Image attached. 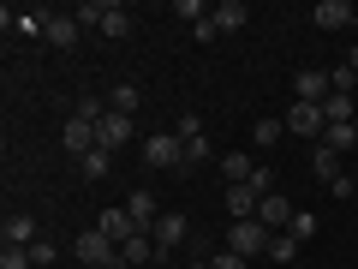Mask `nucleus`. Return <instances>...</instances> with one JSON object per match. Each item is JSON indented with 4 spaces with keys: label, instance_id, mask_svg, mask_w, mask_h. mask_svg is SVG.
<instances>
[{
    "label": "nucleus",
    "instance_id": "nucleus-1",
    "mask_svg": "<svg viewBox=\"0 0 358 269\" xmlns=\"http://www.w3.org/2000/svg\"><path fill=\"white\" fill-rule=\"evenodd\" d=\"M72 18H78L84 30H96V36H108V42H120V36L131 30V13H126V6H108V0H84Z\"/></svg>",
    "mask_w": 358,
    "mask_h": 269
},
{
    "label": "nucleus",
    "instance_id": "nucleus-2",
    "mask_svg": "<svg viewBox=\"0 0 358 269\" xmlns=\"http://www.w3.org/2000/svg\"><path fill=\"white\" fill-rule=\"evenodd\" d=\"M268 245H275V233H268L263 221H233L227 228V251H239L245 263H251V257H268Z\"/></svg>",
    "mask_w": 358,
    "mask_h": 269
},
{
    "label": "nucleus",
    "instance_id": "nucleus-3",
    "mask_svg": "<svg viewBox=\"0 0 358 269\" xmlns=\"http://www.w3.org/2000/svg\"><path fill=\"white\" fill-rule=\"evenodd\" d=\"M72 257H78L84 269H114V263H120V245L108 240V233H96V228H90V233H78Z\"/></svg>",
    "mask_w": 358,
    "mask_h": 269
},
{
    "label": "nucleus",
    "instance_id": "nucleus-4",
    "mask_svg": "<svg viewBox=\"0 0 358 269\" xmlns=\"http://www.w3.org/2000/svg\"><path fill=\"white\" fill-rule=\"evenodd\" d=\"M150 240H155V251H162V263H173V251H179L185 240H192V221L179 216V209H162V221H155V233H150Z\"/></svg>",
    "mask_w": 358,
    "mask_h": 269
},
{
    "label": "nucleus",
    "instance_id": "nucleus-5",
    "mask_svg": "<svg viewBox=\"0 0 358 269\" xmlns=\"http://www.w3.org/2000/svg\"><path fill=\"white\" fill-rule=\"evenodd\" d=\"M143 162H150V167H185V144H179V132H155V138H143Z\"/></svg>",
    "mask_w": 358,
    "mask_h": 269
},
{
    "label": "nucleus",
    "instance_id": "nucleus-6",
    "mask_svg": "<svg viewBox=\"0 0 358 269\" xmlns=\"http://www.w3.org/2000/svg\"><path fill=\"white\" fill-rule=\"evenodd\" d=\"M329 96H334V84H329V72H317V66H305V72H299L293 78V102H329Z\"/></svg>",
    "mask_w": 358,
    "mask_h": 269
},
{
    "label": "nucleus",
    "instance_id": "nucleus-7",
    "mask_svg": "<svg viewBox=\"0 0 358 269\" xmlns=\"http://www.w3.org/2000/svg\"><path fill=\"white\" fill-rule=\"evenodd\" d=\"M60 144H66V156H78V162H84V156L90 150H96V120H66V126H60Z\"/></svg>",
    "mask_w": 358,
    "mask_h": 269
},
{
    "label": "nucleus",
    "instance_id": "nucleus-8",
    "mask_svg": "<svg viewBox=\"0 0 358 269\" xmlns=\"http://www.w3.org/2000/svg\"><path fill=\"white\" fill-rule=\"evenodd\" d=\"M322 126H329V120H322L317 102H293L287 108V132H293V138H322Z\"/></svg>",
    "mask_w": 358,
    "mask_h": 269
},
{
    "label": "nucleus",
    "instance_id": "nucleus-9",
    "mask_svg": "<svg viewBox=\"0 0 358 269\" xmlns=\"http://www.w3.org/2000/svg\"><path fill=\"white\" fill-rule=\"evenodd\" d=\"M310 25L317 30H346V25H358V13L346 0H317V6H310Z\"/></svg>",
    "mask_w": 358,
    "mask_h": 269
},
{
    "label": "nucleus",
    "instance_id": "nucleus-10",
    "mask_svg": "<svg viewBox=\"0 0 358 269\" xmlns=\"http://www.w3.org/2000/svg\"><path fill=\"white\" fill-rule=\"evenodd\" d=\"M293 216H299V209H293V204H287V198H281V192H268V198H263V204H257V221H263V228H268V233H287V221H293Z\"/></svg>",
    "mask_w": 358,
    "mask_h": 269
},
{
    "label": "nucleus",
    "instance_id": "nucleus-11",
    "mask_svg": "<svg viewBox=\"0 0 358 269\" xmlns=\"http://www.w3.org/2000/svg\"><path fill=\"white\" fill-rule=\"evenodd\" d=\"M96 144H102V150H126L131 144V120L126 114H102L96 120Z\"/></svg>",
    "mask_w": 358,
    "mask_h": 269
},
{
    "label": "nucleus",
    "instance_id": "nucleus-12",
    "mask_svg": "<svg viewBox=\"0 0 358 269\" xmlns=\"http://www.w3.org/2000/svg\"><path fill=\"white\" fill-rule=\"evenodd\" d=\"M126 216H131V228H138V233H155V221H162V204H155L150 192H131V198H126Z\"/></svg>",
    "mask_w": 358,
    "mask_h": 269
},
{
    "label": "nucleus",
    "instance_id": "nucleus-13",
    "mask_svg": "<svg viewBox=\"0 0 358 269\" xmlns=\"http://www.w3.org/2000/svg\"><path fill=\"white\" fill-rule=\"evenodd\" d=\"M78 36H84V25H78V18L72 13H48V36H42V42H54V48H78Z\"/></svg>",
    "mask_w": 358,
    "mask_h": 269
},
{
    "label": "nucleus",
    "instance_id": "nucleus-14",
    "mask_svg": "<svg viewBox=\"0 0 358 269\" xmlns=\"http://www.w3.org/2000/svg\"><path fill=\"white\" fill-rule=\"evenodd\" d=\"M310 174H317L322 186H334V179L346 174V156H341V150H329V144H317V156H310Z\"/></svg>",
    "mask_w": 358,
    "mask_h": 269
},
{
    "label": "nucleus",
    "instance_id": "nucleus-15",
    "mask_svg": "<svg viewBox=\"0 0 358 269\" xmlns=\"http://www.w3.org/2000/svg\"><path fill=\"white\" fill-rule=\"evenodd\" d=\"M317 144H329V150H341V156H346V150L358 156V120H334V126H322Z\"/></svg>",
    "mask_w": 358,
    "mask_h": 269
},
{
    "label": "nucleus",
    "instance_id": "nucleus-16",
    "mask_svg": "<svg viewBox=\"0 0 358 269\" xmlns=\"http://www.w3.org/2000/svg\"><path fill=\"white\" fill-rule=\"evenodd\" d=\"M96 233H108V240H114V245H126V240H131V233H138V228H131L126 204H120V209H102V221H96Z\"/></svg>",
    "mask_w": 358,
    "mask_h": 269
},
{
    "label": "nucleus",
    "instance_id": "nucleus-17",
    "mask_svg": "<svg viewBox=\"0 0 358 269\" xmlns=\"http://www.w3.org/2000/svg\"><path fill=\"white\" fill-rule=\"evenodd\" d=\"M257 204H263V198H257L251 186H227V216L233 221H257Z\"/></svg>",
    "mask_w": 358,
    "mask_h": 269
},
{
    "label": "nucleus",
    "instance_id": "nucleus-18",
    "mask_svg": "<svg viewBox=\"0 0 358 269\" xmlns=\"http://www.w3.org/2000/svg\"><path fill=\"white\" fill-rule=\"evenodd\" d=\"M209 18H215V30H245V25H251V13H245V0H221V6H215Z\"/></svg>",
    "mask_w": 358,
    "mask_h": 269
},
{
    "label": "nucleus",
    "instance_id": "nucleus-19",
    "mask_svg": "<svg viewBox=\"0 0 358 269\" xmlns=\"http://www.w3.org/2000/svg\"><path fill=\"white\" fill-rule=\"evenodd\" d=\"M221 174H227V186H245V179L257 174V162L245 150H233V156H221Z\"/></svg>",
    "mask_w": 358,
    "mask_h": 269
},
{
    "label": "nucleus",
    "instance_id": "nucleus-20",
    "mask_svg": "<svg viewBox=\"0 0 358 269\" xmlns=\"http://www.w3.org/2000/svg\"><path fill=\"white\" fill-rule=\"evenodd\" d=\"M36 240H42V233H36V221H30V216H6V245H24V251H30Z\"/></svg>",
    "mask_w": 358,
    "mask_h": 269
},
{
    "label": "nucleus",
    "instance_id": "nucleus-21",
    "mask_svg": "<svg viewBox=\"0 0 358 269\" xmlns=\"http://www.w3.org/2000/svg\"><path fill=\"white\" fill-rule=\"evenodd\" d=\"M138 102H143V90L138 84H120L114 96H108V114H126L131 120V114H138Z\"/></svg>",
    "mask_w": 358,
    "mask_h": 269
},
{
    "label": "nucleus",
    "instance_id": "nucleus-22",
    "mask_svg": "<svg viewBox=\"0 0 358 269\" xmlns=\"http://www.w3.org/2000/svg\"><path fill=\"white\" fill-rule=\"evenodd\" d=\"M108 167H114V150H102V144H96V150H90L84 162H78V174H84V179H102Z\"/></svg>",
    "mask_w": 358,
    "mask_h": 269
},
{
    "label": "nucleus",
    "instance_id": "nucleus-23",
    "mask_svg": "<svg viewBox=\"0 0 358 269\" xmlns=\"http://www.w3.org/2000/svg\"><path fill=\"white\" fill-rule=\"evenodd\" d=\"M251 138L263 144V150H275V144L287 138V120H268V114H263V120H257V126H251Z\"/></svg>",
    "mask_w": 358,
    "mask_h": 269
},
{
    "label": "nucleus",
    "instance_id": "nucleus-24",
    "mask_svg": "<svg viewBox=\"0 0 358 269\" xmlns=\"http://www.w3.org/2000/svg\"><path fill=\"white\" fill-rule=\"evenodd\" d=\"M322 120H329V126H334V120H358V102H352V96H341V90H334L329 102H322Z\"/></svg>",
    "mask_w": 358,
    "mask_h": 269
},
{
    "label": "nucleus",
    "instance_id": "nucleus-25",
    "mask_svg": "<svg viewBox=\"0 0 358 269\" xmlns=\"http://www.w3.org/2000/svg\"><path fill=\"white\" fill-rule=\"evenodd\" d=\"M299 257V240L293 233H275V245H268V263H293Z\"/></svg>",
    "mask_w": 358,
    "mask_h": 269
},
{
    "label": "nucleus",
    "instance_id": "nucleus-26",
    "mask_svg": "<svg viewBox=\"0 0 358 269\" xmlns=\"http://www.w3.org/2000/svg\"><path fill=\"white\" fill-rule=\"evenodd\" d=\"M192 162H215V150H209V138H185V167Z\"/></svg>",
    "mask_w": 358,
    "mask_h": 269
},
{
    "label": "nucleus",
    "instance_id": "nucleus-27",
    "mask_svg": "<svg viewBox=\"0 0 358 269\" xmlns=\"http://www.w3.org/2000/svg\"><path fill=\"white\" fill-rule=\"evenodd\" d=\"M0 269H36V263H30L24 245H6V251H0Z\"/></svg>",
    "mask_w": 358,
    "mask_h": 269
},
{
    "label": "nucleus",
    "instance_id": "nucleus-28",
    "mask_svg": "<svg viewBox=\"0 0 358 269\" xmlns=\"http://www.w3.org/2000/svg\"><path fill=\"white\" fill-rule=\"evenodd\" d=\"M30 263H36V269L60 263V251H54V240H36V245H30Z\"/></svg>",
    "mask_w": 358,
    "mask_h": 269
},
{
    "label": "nucleus",
    "instance_id": "nucleus-29",
    "mask_svg": "<svg viewBox=\"0 0 358 269\" xmlns=\"http://www.w3.org/2000/svg\"><path fill=\"white\" fill-rule=\"evenodd\" d=\"M245 186H251V192H257V198H268V192H275V167H257V174H251V179H245Z\"/></svg>",
    "mask_w": 358,
    "mask_h": 269
},
{
    "label": "nucleus",
    "instance_id": "nucleus-30",
    "mask_svg": "<svg viewBox=\"0 0 358 269\" xmlns=\"http://www.w3.org/2000/svg\"><path fill=\"white\" fill-rule=\"evenodd\" d=\"M173 132H179V144H185V138H203V120H197V114H179Z\"/></svg>",
    "mask_w": 358,
    "mask_h": 269
},
{
    "label": "nucleus",
    "instance_id": "nucleus-31",
    "mask_svg": "<svg viewBox=\"0 0 358 269\" xmlns=\"http://www.w3.org/2000/svg\"><path fill=\"white\" fill-rule=\"evenodd\" d=\"M287 233H293V240H310V233H317V216H305V209H299V216L287 221Z\"/></svg>",
    "mask_w": 358,
    "mask_h": 269
},
{
    "label": "nucleus",
    "instance_id": "nucleus-32",
    "mask_svg": "<svg viewBox=\"0 0 358 269\" xmlns=\"http://www.w3.org/2000/svg\"><path fill=\"white\" fill-rule=\"evenodd\" d=\"M173 13H179V18H192V25H203V18H209L197 0H173Z\"/></svg>",
    "mask_w": 358,
    "mask_h": 269
},
{
    "label": "nucleus",
    "instance_id": "nucleus-33",
    "mask_svg": "<svg viewBox=\"0 0 358 269\" xmlns=\"http://www.w3.org/2000/svg\"><path fill=\"white\" fill-rule=\"evenodd\" d=\"M72 114H78V120H102V114H108V108H102V102H96V96H84V102H78V108H72Z\"/></svg>",
    "mask_w": 358,
    "mask_h": 269
},
{
    "label": "nucleus",
    "instance_id": "nucleus-34",
    "mask_svg": "<svg viewBox=\"0 0 358 269\" xmlns=\"http://www.w3.org/2000/svg\"><path fill=\"white\" fill-rule=\"evenodd\" d=\"M192 36H197V42H203V48H209V42H215V36H221V30H215V18H203V25H192Z\"/></svg>",
    "mask_w": 358,
    "mask_h": 269
},
{
    "label": "nucleus",
    "instance_id": "nucleus-35",
    "mask_svg": "<svg viewBox=\"0 0 358 269\" xmlns=\"http://www.w3.org/2000/svg\"><path fill=\"white\" fill-rule=\"evenodd\" d=\"M209 269H245V257L239 251H221V257H209Z\"/></svg>",
    "mask_w": 358,
    "mask_h": 269
},
{
    "label": "nucleus",
    "instance_id": "nucleus-36",
    "mask_svg": "<svg viewBox=\"0 0 358 269\" xmlns=\"http://www.w3.org/2000/svg\"><path fill=\"white\" fill-rule=\"evenodd\" d=\"M185 269H209V257H197V263H185Z\"/></svg>",
    "mask_w": 358,
    "mask_h": 269
},
{
    "label": "nucleus",
    "instance_id": "nucleus-37",
    "mask_svg": "<svg viewBox=\"0 0 358 269\" xmlns=\"http://www.w3.org/2000/svg\"><path fill=\"white\" fill-rule=\"evenodd\" d=\"M114 269H131V263H114Z\"/></svg>",
    "mask_w": 358,
    "mask_h": 269
},
{
    "label": "nucleus",
    "instance_id": "nucleus-38",
    "mask_svg": "<svg viewBox=\"0 0 358 269\" xmlns=\"http://www.w3.org/2000/svg\"><path fill=\"white\" fill-rule=\"evenodd\" d=\"M78 269H84V263H78Z\"/></svg>",
    "mask_w": 358,
    "mask_h": 269
},
{
    "label": "nucleus",
    "instance_id": "nucleus-39",
    "mask_svg": "<svg viewBox=\"0 0 358 269\" xmlns=\"http://www.w3.org/2000/svg\"><path fill=\"white\" fill-rule=\"evenodd\" d=\"M352 30H358V25H352Z\"/></svg>",
    "mask_w": 358,
    "mask_h": 269
}]
</instances>
